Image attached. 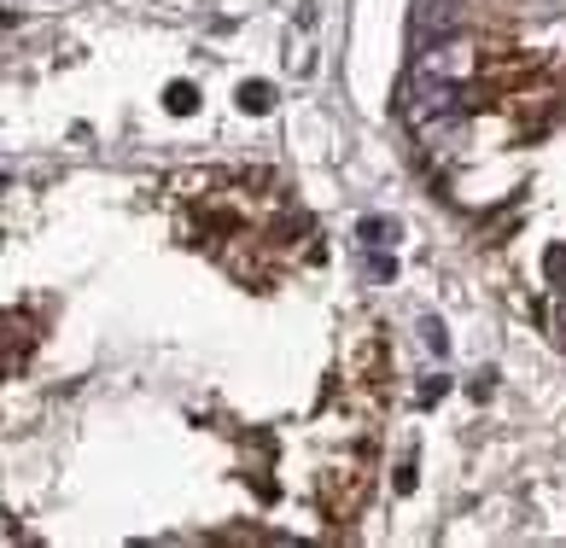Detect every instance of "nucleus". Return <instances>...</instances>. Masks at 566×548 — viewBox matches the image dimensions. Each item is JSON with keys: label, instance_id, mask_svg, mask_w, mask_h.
Here are the masks:
<instances>
[{"label": "nucleus", "instance_id": "1", "mask_svg": "<svg viewBox=\"0 0 566 548\" xmlns=\"http://www.w3.org/2000/svg\"><path fill=\"white\" fill-rule=\"evenodd\" d=\"M397 112H403V123H409L421 140L444 135L450 123H455V112H461V82L415 71V76H403V88H397Z\"/></svg>", "mask_w": 566, "mask_h": 548}, {"label": "nucleus", "instance_id": "2", "mask_svg": "<svg viewBox=\"0 0 566 548\" xmlns=\"http://www.w3.org/2000/svg\"><path fill=\"white\" fill-rule=\"evenodd\" d=\"M415 71L444 76V82H468V76L479 71V48H468L461 35H444V41H432V48L415 59Z\"/></svg>", "mask_w": 566, "mask_h": 548}, {"label": "nucleus", "instance_id": "3", "mask_svg": "<svg viewBox=\"0 0 566 548\" xmlns=\"http://www.w3.org/2000/svg\"><path fill=\"white\" fill-rule=\"evenodd\" d=\"M409 24H415V35H421V41H427V35L444 41V35L461 30V0H415Z\"/></svg>", "mask_w": 566, "mask_h": 548}, {"label": "nucleus", "instance_id": "4", "mask_svg": "<svg viewBox=\"0 0 566 548\" xmlns=\"http://www.w3.org/2000/svg\"><path fill=\"white\" fill-rule=\"evenodd\" d=\"M269 105H275V88H269V82H240V112L263 117Z\"/></svg>", "mask_w": 566, "mask_h": 548}, {"label": "nucleus", "instance_id": "5", "mask_svg": "<svg viewBox=\"0 0 566 548\" xmlns=\"http://www.w3.org/2000/svg\"><path fill=\"white\" fill-rule=\"evenodd\" d=\"M164 105H170L176 117H187L199 105V94H193V82H170V94H164Z\"/></svg>", "mask_w": 566, "mask_h": 548}]
</instances>
